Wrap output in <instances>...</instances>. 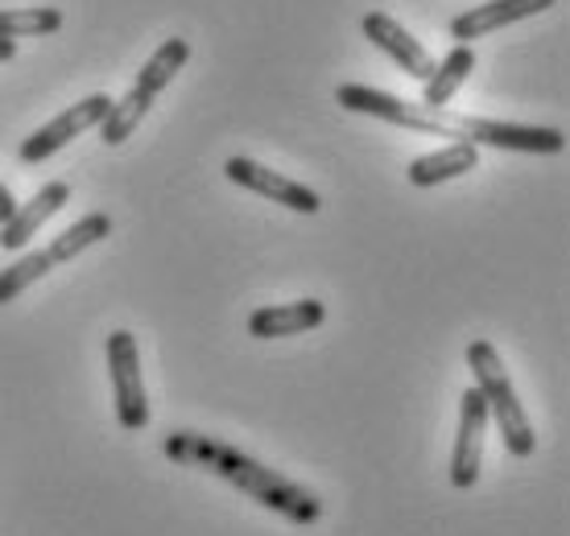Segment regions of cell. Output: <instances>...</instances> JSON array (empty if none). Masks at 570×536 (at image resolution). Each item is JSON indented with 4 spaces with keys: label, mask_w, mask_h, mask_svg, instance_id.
<instances>
[{
    "label": "cell",
    "mask_w": 570,
    "mask_h": 536,
    "mask_svg": "<svg viewBox=\"0 0 570 536\" xmlns=\"http://www.w3.org/2000/svg\"><path fill=\"white\" fill-rule=\"evenodd\" d=\"M471 71H475V54H471L468 42H459L455 50L434 67V75H430V83H426V99H422V103H426V108H446L451 96L468 83Z\"/></svg>",
    "instance_id": "obj_15"
},
{
    "label": "cell",
    "mask_w": 570,
    "mask_h": 536,
    "mask_svg": "<svg viewBox=\"0 0 570 536\" xmlns=\"http://www.w3.org/2000/svg\"><path fill=\"white\" fill-rule=\"evenodd\" d=\"M166 458L183 466H199L215 479L232 483L236 492L253 495L257 504H265L269 512L285 516V520L294 524H314L323 516V504H318V495L306 492L302 483L285 479L282 470H273V466H261L257 458H248L240 454L236 446L228 441H215V438H203V434H190V429H178L166 438Z\"/></svg>",
    "instance_id": "obj_1"
},
{
    "label": "cell",
    "mask_w": 570,
    "mask_h": 536,
    "mask_svg": "<svg viewBox=\"0 0 570 536\" xmlns=\"http://www.w3.org/2000/svg\"><path fill=\"white\" fill-rule=\"evenodd\" d=\"M108 108H112V96H104V91L79 99V103H71L62 116H55L46 128H38L33 137H26L21 149H17V157H21L26 166H38V161H46V157H55L58 149H67L79 132L100 125L104 116H108Z\"/></svg>",
    "instance_id": "obj_5"
},
{
    "label": "cell",
    "mask_w": 570,
    "mask_h": 536,
    "mask_svg": "<svg viewBox=\"0 0 570 536\" xmlns=\"http://www.w3.org/2000/svg\"><path fill=\"white\" fill-rule=\"evenodd\" d=\"M475 161H480L475 145L451 141L446 149H439V153H426V157H417V161H410V182L414 186L451 182V178H463L468 170H475Z\"/></svg>",
    "instance_id": "obj_13"
},
{
    "label": "cell",
    "mask_w": 570,
    "mask_h": 536,
    "mask_svg": "<svg viewBox=\"0 0 570 536\" xmlns=\"http://www.w3.org/2000/svg\"><path fill=\"white\" fill-rule=\"evenodd\" d=\"M323 322H327V306L314 301V297H302V301L253 310L248 314V335L253 339H289V335H306Z\"/></svg>",
    "instance_id": "obj_11"
},
{
    "label": "cell",
    "mask_w": 570,
    "mask_h": 536,
    "mask_svg": "<svg viewBox=\"0 0 570 536\" xmlns=\"http://www.w3.org/2000/svg\"><path fill=\"white\" fill-rule=\"evenodd\" d=\"M108 376H112L116 393V417L129 434H141L149 425V396L141 380V351L129 330H112L108 335Z\"/></svg>",
    "instance_id": "obj_3"
},
{
    "label": "cell",
    "mask_w": 570,
    "mask_h": 536,
    "mask_svg": "<svg viewBox=\"0 0 570 536\" xmlns=\"http://www.w3.org/2000/svg\"><path fill=\"white\" fill-rule=\"evenodd\" d=\"M468 367L471 376H475V388L484 393L488 400V417H497L500 425V438L509 446V454L517 458H529L538 438H533V425H529L525 409H521V400L513 393V380H509V371H504V359L492 343H471L468 347Z\"/></svg>",
    "instance_id": "obj_2"
},
{
    "label": "cell",
    "mask_w": 570,
    "mask_h": 536,
    "mask_svg": "<svg viewBox=\"0 0 570 536\" xmlns=\"http://www.w3.org/2000/svg\"><path fill=\"white\" fill-rule=\"evenodd\" d=\"M484 434H488V400L480 388H468V393L459 396V438H455V458H451V483H455L459 492L475 487V479H480Z\"/></svg>",
    "instance_id": "obj_7"
},
{
    "label": "cell",
    "mask_w": 570,
    "mask_h": 536,
    "mask_svg": "<svg viewBox=\"0 0 570 536\" xmlns=\"http://www.w3.org/2000/svg\"><path fill=\"white\" fill-rule=\"evenodd\" d=\"M58 29H62L58 9H0V38H42Z\"/></svg>",
    "instance_id": "obj_18"
},
{
    "label": "cell",
    "mask_w": 570,
    "mask_h": 536,
    "mask_svg": "<svg viewBox=\"0 0 570 536\" xmlns=\"http://www.w3.org/2000/svg\"><path fill=\"white\" fill-rule=\"evenodd\" d=\"M154 99H145L141 91H129L125 99H112L108 116L100 120V141L104 145H125L132 137V128L141 125L145 112H149Z\"/></svg>",
    "instance_id": "obj_17"
},
{
    "label": "cell",
    "mask_w": 570,
    "mask_h": 536,
    "mask_svg": "<svg viewBox=\"0 0 570 536\" xmlns=\"http://www.w3.org/2000/svg\"><path fill=\"white\" fill-rule=\"evenodd\" d=\"M50 268H55V260L46 256V248H42V252L21 256L13 268H4V272H0V306H9L17 294H26L33 281H42Z\"/></svg>",
    "instance_id": "obj_19"
},
{
    "label": "cell",
    "mask_w": 570,
    "mask_h": 536,
    "mask_svg": "<svg viewBox=\"0 0 570 536\" xmlns=\"http://www.w3.org/2000/svg\"><path fill=\"white\" fill-rule=\"evenodd\" d=\"M186 58H190V42H186V38H166V42L154 50V58L141 67L137 83H132V91H141L145 99H157L166 87H170L174 75L186 67Z\"/></svg>",
    "instance_id": "obj_14"
},
{
    "label": "cell",
    "mask_w": 570,
    "mask_h": 536,
    "mask_svg": "<svg viewBox=\"0 0 570 536\" xmlns=\"http://www.w3.org/2000/svg\"><path fill=\"white\" fill-rule=\"evenodd\" d=\"M364 38H368L372 46H381L393 62H397L401 71H410L414 79H422V83H430V75H434V58L426 54V46L417 42L410 29H401L393 17L385 13H368L364 17Z\"/></svg>",
    "instance_id": "obj_9"
},
{
    "label": "cell",
    "mask_w": 570,
    "mask_h": 536,
    "mask_svg": "<svg viewBox=\"0 0 570 536\" xmlns=\"http://www.w3.org/2000/svg\"><path fill=\"white\" fill-rule=\"evenodd\" d=\"M459 141L497 145L509 153H562L567 149L562 128L509 125V120H484V116H459Z\"/></svg>",
    "instance_id": "obj_6"
},
{
    "label": "cell",
    "mask_w": 570,
    "mask_h": 536,
    "mask_svg": "<svg viewBox=\"0 0 570 536\" xmlns=\"http://www.w3.org/2000/svg\"><path fill=\"white\" fill-rule=\"evenodd\" d=\"M17 211V198H13V190H9V186L0 182V224H4V219H9V215Z\"/></svg>",
    "instance_id": "obj_20"
},
{
    "label": "cell",
    "mask_w": 570,
    "mask_h": 536,
    "mask_svg": "<svg viewBox=\"0 0 570 536\" xmlns=\"http://www.w3.org/2000/svg\"><path fill=\"white\" fill-rule=\"evenodd\" d=\"M558 0H488V4H475L468 13H459L451 21V38L455 42H471V38H484V33H497V29L513 26V21H525L533 13H546Z\"/></svg>",
    "instance_id": "obj_10"
},
{
    "label": "cell",
    "mask_w": 570,
    "mask_h": 536,
    "mask_svg": "<svg viewBox=\"0 0 570 536\" xmlns=\"http://www.w3.org/2000/svg\"><path fill=\"white\" fill-rule=\"evenodd\" d=\"M104 236H112V219L100 211L83 215L79 224H71L62 236H58L50 248H46V256L55 260V265H67V260H75V256L83 252V248H91V244H100Z\"/></svg>",
    "instance_id": "obj_16"
},
{
    "label": "cell",
    "mask_w": 570,
    "mask_h": 536,
    "mask_svg": "<svg viewBox=\"0 0 570 536\" xmlns=\"http://www.w3.org/2000/svg\"><path fill=\"white\" fill-rule=\"evenodd\" d=\"M224 173H228L236 186L253 190V195H265L269 202H282V207H289V211L314 215L318 207H323L311 186L294 182V178H285V173H277V170H265V166L253 161V157H228Z\"/></svg>",
    "instance_id": "obj_8"
},
{
    "label": "cell",
    "mask_w": 570,
    "mask_h": 536,
    "mask_svg": "<svg viewBox=\"0 0 570 536\" xmlns=\"http://www.w3.org/2000/svg\"><path fill=\"white\" fill-rule=\"evenodd\" d=\"M335 99H340L347 112H364V116H376V120H389V125L451 137V116H442V108L405 103V99L389 96V91H376V87H364V83H343L340 91H335Z\"/></svg>",
    "instance_id": "obj_4"
},
{
    "label": "cell",
    "mask_w": 570,
    "mask_h": 536,
    "mask_svg": "<svg viewBox=\"0 0 570 536\" xmlns=\"http://www.w3.org/2000/svg\"><path fill=\"white\" fill-rule=\"evenodd\" d=\"M67 202H71V186L67 182L42 186L26 207H17V211L0 224V248H26L29 236H38V227H42L46 219H55Z\"/></svg>",
    "instance_id": "obj_12"
},
{
    "label": "cell",
    "mask_w": 570,
    "mask_h": 536,
    "mask_svg": "<svg viewBox=\"0 0 570 536\" xmlns=\"http://www.w3.org/2000/svg\"><path fill=\"white\" fill-rule=\"evenodd\" d=\"M13 54H17V42H13V38H0V62H9Z\"/></svg>",
    "instance_id": "obj_21"
}]
</instances>
